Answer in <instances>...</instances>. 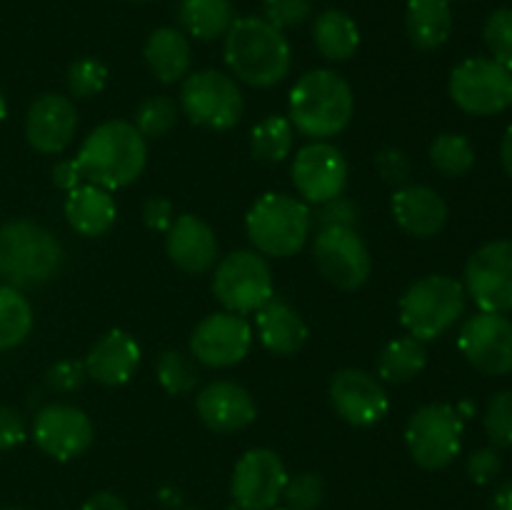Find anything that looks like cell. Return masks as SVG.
<instances>
[{"instance_id":"obj_1","label":"cell","mask_w":512,"mask_h":510,"mask_svg":"<svg viewBox=\"0 0 512 510\" xmlns=\"http://www.w3.org/2000/svg\"><path fill=\"white\" fill-rule=\"evenodd\" d=\"M148 163V143L128 120H105L85 135L75 165L83 183L118 190L140 178Z\"/></svg>"},{"instance_id":"obj_2","label":"cell","mask_w":512,"mask_h":510,"mask_svg":"<svg viewBox=\"0 0 512 510\" xmlns=\"http://www.w3.org/2000/svg\"><path fill=\"white\" fill-rule=\"evenodd\" d=\"M225 63L230 73L253 88H273L290 73L293 53L283 30L263 18H235L225 33Z\"/></svg>"},{"instance_id":"obj_3","label":"cell","mask_w":512,"mask_h":510,"mask_svg":"<svg viewBox=\"0 0 512 510\" xmlns=\"http://www.w3.org/2000/svg\"><path fill=\"white\" fill-rule=\"evenodd\" d=\"M290 123L298 133L313 140H328L348 128L355 110L348 80L335 70L315 68L300 75L290 90Z\"/></svg>"},{"instance_id":"obj_4","label":"cell","mask_w":512,"mask_h":510,"mask_svg":"<svg viewBox=\"0 0 512 510\" xmlns=\"http://www.w3.org/2000/svg\"><path fill=\"white\" fill-rule=\"evenodd\" d=\"M63 263V245L48 228L10 220L0 228V278L13 288H35L53 278Z\"/></svg>"},{"instance_id":"obj_5","label":"cell","mask_w":512,"mask_h":510,"mask_svg":"<svg viewBox=\"0 0 512 510\" xmlns=\"http://www.w3.org/2000/svg\"><path fill=\"white\" fill-rule=\"evenodd\" d=\"M245 230L260 255L290 258L308 243L313 230V210L305 200L293 195L265 193L248 210Z\"/></svg>"},{"instance_id":"obj_6","label":"cell","mask_w":512,"mask_h":510,"mask_svg":"<svg viewBox=\"0 0 512 510\" xmlns=\"http://www.w3.org/2000/svg\"><path fill=\"white\" fill-rule=\"evenodd\" d=\"M465 288L450 275H425L400 298V323L420 343L440 338L460 320Z\"/></svg>"},{"instance_id":"obj_7","label":"cell","mask_w":512,"mask_h":510,"mask_svg":"<svg viewBox=\"0 0 512 510\" xmlns=\"http://www.w3.org/2000/svg\"><path fill=\"white\" fill-rule=\"evenodd\" d=\"M180 108L190 123L200 128L230 130L243 118V90L238 88L235 78L220 70H195L183 80Z\"/></svg>"},{"instance_id":"obj_8","label":"cell","mask_w":512,"mask_h":510,"mask_svg":"<svg viewBox=\"0 0 512 510\" xmlns=\"http://www.w3.org/2000/svg\"><path fill=\"white\" fill-rule=\"evenodd\" d=\"M405 445L425 470H443L458 458L463 445V415L455 405L430 403L415 410L405 428Z\"/></svg>"},{"instance_id":"obj_9","label":"cell","mask_w":512,"mask_h":510,"mask_svg":"<svg viewBox=\"0 0 512 510\" xmlns=\"http://www.w3.org/2000/svg\"><path fill=\"white\" fill-rule=\"evenodd\" d=\"M213 293L228 313L248 315L275 295L273 273L258 250H235L215 265Z\"/></svg>"},{"instance_id":"obj_10","label":"cell","mask_w":512,"mask_h":510,"mask_svg":"<svg viewBox=\"0 0 512 510\" xmlns=\"http://www.w3.org/2000/svg\"><path fill=\"white\" fill-rule=\"evenodd\" d=\"M450 98L470 115H495L512 105V70L493 58H468L450 73Z\"/></svg>"},{"instance_id":"obj_11","label":"cell","mask_w":512,"mask_h":510,"mask_svg":"<svg viewBox=\"0 0 512 510\" xmlns=\"http://www.w3.org/2000/svg\"><path fill=\"white\" fill-rule=\"evenodd\" d=\"M315 268L340 290H358L368 283L373 260L355 228H323L313 243Z\"/></svg>"},{"instance_id":"obj_12","label":"cell","mask_w":512,"mask_h":510,"mask_svg":"<svg viewBox=\"0 0 512 510\" xmlns=\"http://www.w3.org/2000/svg\"><path fill=\"white\" fill-rule=\"evenodd\" d=\"M465 290L483 313H512V240H493L470 255Z\"/></svg>"},{"instance_id":"obj_13","label":"cell","mask_w":512,"mask_h":510,"mask_svg":"<svg viewBox=\"0 0 512 510\" xmlns=\"http://www.w3.org/2000/svg\"><path fill=\"white\" fill-rule=\"evenodd\" d=\"M288 470L280 455L268 448H253L235 463L230 495L238 510H273L283 500Z\"/></svg>"},{"instance_id":"obj_14","label":"cell","mask_w":512,"mask_h":510,"mask_svg":"<svg viewBox=\"0 0 512 510\" xmlns=\"http://www.w3.org/2000/svg\"><path fill=\"white\" fill-rule=\"evenodd\" d=\"M290 175H293L295 190L303 195L305 203L323 205L345 193L350 170L348 160L335 145L315 140L298 150Z\"/></svg>"},{"instance_id":"obj_15","label":"cell","mask_w":512,"mask_h":510,"mask_svg":"<svg viewBox=\"0 0 512 510\" xmlns=\"http://www.w3.org/2000/svg\"><path fill=\"white\" fill-rule=\"evenodd\" d=\"M253 348V325L238 313H213L195 325L190 355L208 368H230Z\"/></svg>"},{"instance_id":"obj_16","label":"cell","mask_w":512,"mask_h":510,"mask_svg":"<svg viewBox=\"0 0 512 510\" xmlns=\"http://www.w3.org/2000/svg\"><path fill=\"white\" fill-rule=\"evenodd\" d=\"M458 348L480 373L508 375L512 370V323L505 315L480 310L460 328Z\"/></svg>"},{"instance_id":"obj_17","label":"cell","mask_w":512,"mask_h":510,"mask_svg":"<svg viewBox=\"0 0 512 510\" xmlns=\"http://www.w3.org/2000/svg\"><path fill=\"white\" fill-rule=\"evenodd\" d=\"M35 445L50 458L75 460L93 445L95 430L88 415L75 405H45L33 420Z\"/></svg>"},{"instance_id":"obj_18","label":"cell","mask_w":512,"mask_h":510,"mask_svg":"<svg viewBox=\"0 0 512 510\" xmlns=\"http://www.w3.org/2000/svg\"><path fill=\"white\" fill-rule=\"evenodd\" d=\"M330 403L335 413L355 428H373L390 410L383 383L360 368H345L335 373L330 383Z\"/></svg>"},{"instance_id":"obj_19","label":"cell","mask_w":512,"mask_h":510,"mask_svg":"<svg viewBox=\"0 0 512 510\" xmlns=\"http://www.w3.org/2000/svg\"><path fill=\"white\" fill-rule=\"evenodd\" d=\"M78 130V110L68 95H40L25 115V138L43 155L63 153Z\"/></svg>"},{"instance_id":"obj_20","label":"cell","mask_w":512,"mask_h":510,"mask_svg":"<svg viewBox=\"0 0 512 510\" xmlns=\"http://www.w3.org/2000/svg\"><path fill=\"white\" fill-rule=\"evenodd\" d=\"M195 410L205 428L213 433H235L248 428L258 415L255 400L243 385L233 380H213L195 398Z\"/></svg>"},{"instance_id":"obj_21","label":"cell","mask_w":512,"mask_h":510,"mask_svg":"<svg viewBox=\"0 0 512 510\" xmlns=\"http://www.w3.org/2000/svg\"><path fill=\"white\" fill-rule=\"evenodd\" d=\"M165 250L183 273L203 275L218 260V238L198 215H178L165 233Z\"/></svg>"},{"instance_id":"obj_22","label":"cell","mask_w":512,"mask_h":510,"mask_svg":"<svg viewBox=\"0 0 512 510\" xmlns=\"http://www.w3.org/2000/svg\"><path fill=\"white\" fill-rule=\"evenodd\" d=\"M390 213L400 230L415 238H433L448 223V203L430 185H403L395 190Z\"/></svg>"},{"instance_id":"obj_23","label":"cell","mask_w":512,"mask_h":510,"mask_svg":"<svg viewBox=\"0 0 512 510\" xmlns=\"http://www.w3.org/2000/svg\"><path fill=\"white\" fill-rule=\"evenodd\" d=\"M83 363L85 370H88V378H93L100 385H108V388H115V385L128 383L135 370H138L140 345L125 330H110L103 338L95 340Z\"/></svg>"},{"instance_id":"obj_24","label":"cell","mask_w":512,"mask_h":510,"mask_svg":"<svg viewBox=\"0 0 512 510\" xmlns=\"http://www.w3.org/2000/svg\"><path fill=\"white\" fill-rule=\"evenodd\" d=\"M255 330L265 350L275 355H293L308 340V325L298 310L283 298H270L260 310H255Z\"/></svg>"},{"instance_id":"obj_25","label":"cell","mask_w":512,"mask_h":510,"mask_svg":"<svg viewBox=\"0 0 512 510\" xmlns=\"http://www.w3.org/2000/svg\"><path fill=\"white\" fill-rule=\"evenodd\" d=\"M68 225L83 238H100L108 233L118 218V205L110 190L93 183H80L65 198Z\"/></svg>"},{"instance_id":"obj_26","label":"cell","mask_w":512,"mask_h":510,"mask_svg":"<svg viewBox=\"0 0 512 510\" xmlns=\"http://www.w3.org/2000/svg\"><path fill=\"white\" fill-rule=\"evenodd\" d=\"M145 63L153 70L160 83L170 85L183 80L190 73V43L183 30L178 28H158L145 40Z\"/></svg>"},{"instance_id":"obj_27","label":"cell","mask_w":512,"mask_h":510,"mask_svg":"<svg viewBox=\"0 0 512 510\" xmlns=\"http://www.w3.org/2000/svg\"><path fill=\"white\" fill-rule=\"evenodd\" d=\"M410 43L418 50H435L453 33L450 0H408L405 15Z\"/></svg>"},{"instance_id":"obj_28","label":"cell","mask_w":512,"mask_h":510,"mask_svg":"<svg viewBox=\"0 0 512 510\" xmlns=\"http://www.w3.org/2000/svg\"><path fill=\"white\" fill-rule=\"evenodd\" d=\"M313 43L318 53L330 63H343L353 58L360 45V30L355 20L343 10H323L315 18Z\"/></svg>"},{"instance_id":"obj_29","label":"cell","mask_w":512,"mask_h":510,"mask_svg":"<svg viewBox=\"0 0 512 510\" xmlns=\"http://www.w3.org/2000/svg\"><path fill=\"white\" fill-rule=\"evenodd\" d=\"M178 20L193 38L215 40L235 23V10L230 0H180Z\"/></svg>"},{"instance_id":"obj_30","label":"cell","mask_w":512,"mask_h":510,"mask_svg":"<svg viewBox=\"0 0 512 510\" xmlns=\"http://www.w3.org/2000/svg\"><path fill=\"white\" fill-rule=\"evenodd\" d=\"M428 363V350L413 335L395 338L380 350L378 358V375L385 383H410L423 373Z\"/></svg>"},{"instance_id":"obj_31","label":"cell","mask_w":512,"mask_h":510,"mask_svg":"<svg viewBox=\"0 0 512 510\" xmlns=\"http://www.w3.org/2000/svg\"><path fill=\"white\" fill-rule=\"evenodd\" d=\"M33 330V305L13 285H0V350L23 343Z\"/></svg>"},{"instance_id":"obj_32","label":"cell","mask_w":512,"mask_h":510,"mask_svg":"<svg viewBox=\"0 0 512 510\" xmlns=\"http://www.w3.org/2000/svg\"><path fill=\"white\" fill-rule=\"evenodd\" d=\"M293 140V123L283 115H268L250 130V150L263 163H283L293 150Z\"/></svg>"},{"instance_id":"obj_33","label":"cell","mask_w":512,"mask_h":510,"mask_svg":"<svg viewBox=\"0 0 512 510\" xmlns=\"http://www.w3.org/2000/svg\"><path fill=\"white\" fill-rule=\"evenodd\" d=\"M430 163L448 178H460L475 165V148L465 135L443 133L430 145Z\"/></svg>"},{"instance_id":"obj_34","label":"cell","mask_w":512,"mask_h":510,"mask_svg":"<svg viewBox=\"0 0 512 510\" xmlns=\"http://www.w3.org/2000/svg\"><path fill=\"white\" fill-rule=\"evenodd\" d=\"M155 375H158V383L163 385L165 393L170 395L193 393L200 380L198 365L183 350H165L155 363Z\"/></svg>"},{"instance_id":"obj_35","label":"cell","mask_w":512,"mask_h":510,"mask_svg":"<svg viewBox=\"0 0 512 510\" xmlns=\"http://www.w3.org/2000/svg\"><path fill=\"white\" fill-rule=\"evenodd\" d=\"M178 123V105L165 95H150L135 110L133 125L143 138H163Z\"/></svg>"},{"instance_id":"obj_36","label":"cell","mask_w":512,"mask_h":510,"mask_svg":"<svg viewBox=\"0 0 512 510\" xmlns=\"http://www.w3.org/2000/svg\"><path fill=\"white\" fill-rule=\"evenodd\" d=\"M68 93L73 100H90L103 93L108 83V68L95 58L75 60L68 68Z\"/></svg>"},{"instance_id":"obj_37","label":"cell","mask_w":512,"mask_h":510,"mask_svg":"<svg viewBox=\"0 0 512 510\" xmlns=\"http://www.w3.org/2000/svg\"><path fill=\"white\" fill-rule=\"evenodd\" d=\"M485 45L493 60L512 70V8H500L485 20L483 28Z\"/></svg>"},{"instance_id":"obj_38","label":"cell","mask_w":512,"mask_h":510,"mask_svg":"<svg viewBox=\"0 0 512 510\" xmlns=\"http://www.w3.org/2000/svg\"><path fill=\"white\" fill-rule=\"evenodd\" d=\"M483 423L495 448H512V390H500L490 400Z\"/></svg>"},{"instance_id":"obj_39","label":"cell","mask_w":512,"mask_h":510,"mask_svg":"<svg viewBox=\"0 0 512 510\" xmlns=\"http://www.w3.org/2000/svg\"><path fill=\"white\" fill-rule=\"evenodd\" d=\"M325 498V483L318 473H298L288 478L283 490L288 510H315Z\"/></svg>"},{"instance_id":"obj_40","label":"cell","mask_w":512,"mask_h":510,"mask_svg":"<svg viewBox=\"0 0 512 510\" xmlns=\"http://www.w3.org/2000/svg\"><path fill=\"white\" fill-rule=\"evenodd\" d=\"M313 3L310 0H263V20L273 28H295L308 20Z\"/></svg>"},{"instance_id":"obj_41","label":"cell","mask_w":512,"mask_h":510,"mask_svg":"<svg viewBox=\"0 0 512 510\" xmlns=\"http://www.w3.org/2000/svg\"><path fill=\"white\" fill-rule=\"evenodd\" d=\"M315 213H313V225L318 230L323 228H355L360 220V210L353 200L348 198H335L328 200L323 205H315Z\"/></svg>"},{"instance_id":"obj_42","label":"cell","mask_w":512,"mask_h":510,"mask_svg":"<svg viewBox=\"0 0 512 510\" xmlns=\"http://www.w3.org/2000/svg\"><path fill=\"white\" fill-rule=\"evenodd\" d=\"M375 168H378L380 178L385 183L395 185V188H403L408 183L410 173H413V163H410L408 155L398 148H385L375 155Z\"/></svg>"},{"instance_id":"obj_43","label":"cell","mask_w":512,"mask_h":510,"mask_svg":"<svg viewBox=\"0 0 512 510\" xmlns=\"http://www.w3.org/2000/svg\"><path fill=\"white\" fill-rule=\"evenodd\" d=\"M468 475L473 483L478 485H490L503 470V458H500V450L495 445H488V448H478L470 453L468 458Z\"/></svg>"},{"instance_id":"obj_44","label":"cell","mask_w":512,"mask_h":510,"mask_svg":"<svg viewBox=\"0 0 512 510\" xmlns=\"http://www.w3.org/2000/svg\"><path fill=\"white\" fill-rule=\"evenodd\" d=\"M88 380V370H85L83 360H60V363L50 365L45 383L58 393H73L80 385Z\"/></svg>"},{"instance_id":"obj_45","label":"cell","mask_w":512,"mask_h":510,"mask_svg":"<svg viewBox=\"0 0 512 510\" xmlns=\"http://www.w3.org/2000/svg\"><path fill=\"white\" fill-rule=\"evenodd\" d=\"M25 440V420L15 408L0 405V453L18 448Z\"/></svg>"},{"instance_id":"obj_46","label":"cell","mask_w":512,"mask_h":510,"mask_svg":"<svg viewBox=\"0 0 512 510\" xmlns=\"http://www.w3.org/2000/svg\"><path fill=\"white\" fill-rule=\"evenodd\" d=\"M175 213L173 203L168 198H150L143 205V223L150 230H158V233H168V228L173 225Z\"/></svg>"},{"instance_id":"obj_47","label":"cell","mask_w":512,"mask_h":510,"mask_svg":"<svg viewBox=\"0 0 512 510\" xmlns=\"http://www.w3.org/2000/svg\"><path fill=\"white\" fill-rule=\"evenodd\" d=\"M53 183L58 185L60 190H68V193L73 188H78L80 183H83L78 165H75V158L73 160H63V163L55 165V168H53Z\"/></svg>"},{"instance_id":"obj_48","label":"cell","mask_w":512,"mask_h":510,"mask_svg":"<svg viewBox=\"0 0 512 510\" xmlns=\"http://www.w3.org/2000/svg\"><path fill=\"white\" fill-rule=\"evenodd\" d=\"M80 510H128V505H125V500L120 495L103 490V493L90 495Z\"/></svg>"},{"instance_id":"obj_49","label":"cell","mask_w":512,"mask_h":510,"mask_svg":"<svg viewBox=\"0 0 512 510\" xmlns=\"http://www.w3.org/2000/svg\"><path fill=\"white\" fill-rule=\"evenodd\" d=\"M490 510H512V480H505L495 488L493 500H490Z\"/></svg>"},{"instance_id":"obj_50","label":"cell","mask_w":512,"mask_h":510,"mask_svg":"<svg viewBox=\"0 0 512 510\" xmlns=\"http://www.w3.org/2000/svg\"><path fill=\"white\" fill-rule=\"evenodd\" d=\"M500 158H503V168L505 173L512 178V125L505 130L503 135V145H500Z\"/></svg>"},{"instance_id":"obj_51","label":"cell","mask_w":512,"mask_h":510,"mask_svg":"<svg viewBox=\"0 0 512 510\" xmlns=\"http://www.w3.org/2000/svg\"><path fill=\"white\" fill-rule=\"evenodd\" d=\"M5 115H8V103H5V95L3 90H0V123L5 120Z\"/></svg>"},{"instance_id":"obj_52","label":"cell","mask_w":512,"mask_h":510,"mask_svg":"<svg viewBox=\"0 0 512 510\" xmlns=\"http://www.w3.org/2000/svg\"><path fill=\"white\" fill-rule=\"evenodd\" d=\"M5 510H25V508H5Z\"/></svg>"},{"instance_id":"obj_53","label":"cell","mask_w":512,"mask_h":510,"mask_svg":"<svg viewBox=\"0 0 512 510\" xmlns=\"http://www.w3.org/2000/svg\"><path fill=\"white\" fill-rule=\"evenodd\" d=\"M133 3H145V0H133Z\"/></svg>"},{"instance_id":"obj_54","label":"cell","mask_w":512,"mask_h":510,"mask_svg":"<svg viewBox=\"0 0 512 510\" xmlns=\"http://www.w3.org/2000/svg\"><path fill=\"white\" fill-rule=\"evenodd\" d=\"M178 510H195V508H178Z\"/></svg>"},{"instance_id":"obj_55","label":"cell","mask_w":512,"mask_h":510,"mask_svg":"<svg viewBox=\"0 0 512 510\" xmlns=\"http://www.w3.org/2000/svg\"><path fill=\"white\" fill-rule=\"evenodd\" d=\"M273 510H288V508H273Z\"/></svg>"}]
</instances>
